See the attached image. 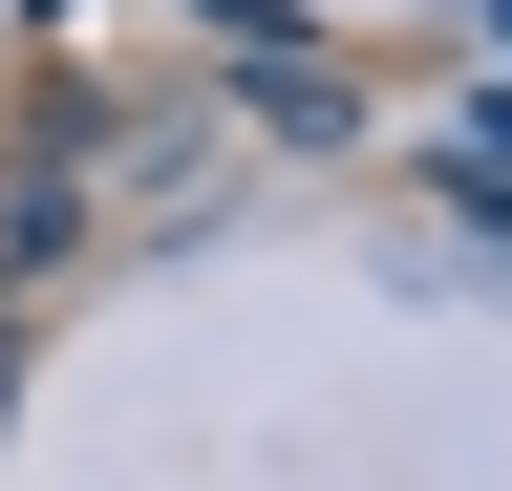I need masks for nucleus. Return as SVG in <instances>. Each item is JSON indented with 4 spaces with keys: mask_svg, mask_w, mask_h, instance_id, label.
<instances>
[]
</instances>
